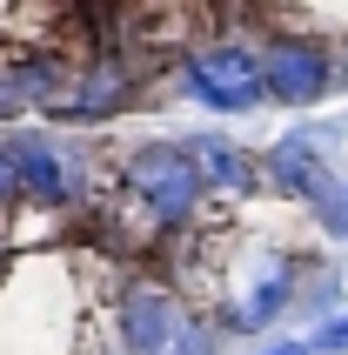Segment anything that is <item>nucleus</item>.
<instances>
[{"instance_id": "1", "label": "nucleus", "mask_w": 348, "mask_h": 355, "mask_svg": "<svg viewBox=\"0 0 348 355\" xmlns=\"http://www.w3.org/2000/svg\"><path fill=\"white\" fill-rule=\"evenodd\" d=\"M114 201L128 208V221L107 228V235H114L121 248H155V241L181 235V228L201 215L208 181H201V168H194V155L181 141H148V148L128 155V168H121V181H114Z\"/></svg>"}, {"instance_id": "2", "label": "nucleus", "mask_w": 348, "mask_h": 355, "mask_svg": "<svg viewBox=\"0 0 348 355\" xmlns=\"http://www.w3.org/2000/svg\"><path fill=\"white\" fill-rule=\"evenodd\" d=\"M295 282H302V255L295 248H281L268 235H228L221 241V261L201 282V302H214L228 329L254 336V329H268L295 302Z\"/></svg>"}, {"instance_id": "3", "label": "nucleus", "mask_w": 348, "mask_h": 355, "mask_svg": "<svg viewBox=\"0 0 348 355\" xmlns=\"http://www.w3.org/2000/svg\"><path fill=\"white\" fill-rule=\"evenodd\" d=\"M181 80H188V94L201 101V107H214V114H248V107L268 101V87H261V54L241 47V40H214V47L188 54Z\"/></svg>"}, {"instance_id": "4", "label": "nucleus", "mask_w": 348, "mask_h": 355, "mask_svg": "<svg viewBox=\"0 0 348 355\" xmlns=\"http://www.w3.org/2000/svg\"><path fill=\"white\" fill-rule=\"evenodd\" d=\"M329 80H335V60L315 34H268V47H261V87L275 101L308 107L315 94H329Z\"/></svg>"}, {"instance_id": "5", "label": "nucleus", "mask_w": 348, "mask_h": 355, "mask_svg": "<svg viewBox=\"0 0 348 355\" xmlns=\"http://www.w3.org/2000/svg\"><path fill=\"white\" fill-rule=\"evenodd\" d=\"M181 336H188V315H181L174 288H161V282L121 288V349L128 355H174Z\"/></svg>"}, {"instance_id": "6", "label": "nucleus", "mask_w": 348, "mask_h": 355, "mask_svg": "<svg viewBox=\"0 0 348 355\" xmlns=\"http://www.w3.org/2000/svg\"><path fill=\"white\" fill-rule=\"evenodd\" d=\"M261 175H268V188H281V195H295V201H322L335 188V175H329V141L322 135H281L268 148V168H261Z\"/></svg>"}, {"instance_id": "7", "label": "nucleus", "mask_w": 348, "mask_h": 355, "mask_svg": "<svg viewBox=\"0 0 348 355\" xmlns=\"http://www.w3.org/2000/svg\"><path fill=\"white\" fill-rule=\"evenodd\" d=\"M7 168H14V181H20V195H34V201H60L67 188H74V175H67V161L47 148L40 135H14L7 148Z\"/></svg>"}, {"instance_id": "8", "label": "nucleus", "mask_w": 348, "mask_h": 355, "mask_svg": "<svg viewBox=\"0 0 348 355\" xmlns=\"http://www.w3.org/2000/svg\"><path fill=\"white\" fill-rule=\"evenodd\" d=\"M128 67L121 60H94V67H80L74 74V87H60V101H54V114H67V121H87V114H114L121 101H128Z\"/></svg>"}, {"instance_id": "9", "label": "nucleus", "mask_w": 348, "mask_h": 355, "mask_svg": "<svg viewBox=\"0 0 348 355\" xmlns=\"http://www.w3.org/2000/svg\"><path fill=\"white\" fill-rule=\"evenodd\" d=\"M194 155V168H201V181H208V195H234V201H248L254 195V161L234 148V141H221V135H194V141H181Z\"/></svg>"}, {"instance_id": "10", "label": "nucleus", "mask_w": 348, "mask_h": 355, "mask_svg": "<svg viewBox=\"0 0 348 355\" xmlns=\"http://www.w3.org/2000/svg\"><path fill=\"white\" fill-rule=\"evenodd\" d=\"M60 60H20L0 74V114H20V107H54L60 101Z\"/></svg>"}, {"instance_id": "11", "label": "nucleus", "mask_w": 348, "mask_h": 355, "mask_svg": "<svg viewBox=\"0 0 348 355\" xmlns=\"http://www.w3.org/2000/svg\"><path fill=\"white\" fill-rule=\"evenodd\" d=\"M308 349H315V355H348V315H335L329 329H322V336L308 342Z\"/></svg>"}, {"instance_id": "12", "label": "nucleus", "mask_w": 348, "mask_h": 355, "mask_svg": "<svg viewBox=\"0 0 348 355\" xmlns=\"http://www.w3.org/2000/svg\"><path fill=\"white\" fill-rule=\"evenodd\" d=\"M268 355H315V349H308V342H275Z\"/></svg>"}, {"instance_id": "13", "label": "nucleus", "mask_w": 348, "mask_h": 355, "mask_svg": "<svg viewBox=\"0 0 348 355\" xmlns=\"http://www.w3.org/2000/svg\"><path fill=\"white\" fill-rule=\"evenodd\" d=\"M342 74H348V47H342Z\"/></svg>"}]
</instances>
